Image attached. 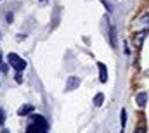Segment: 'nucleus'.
<instances>
[{
	"instance_id": "1",
	"label": "nucleus",
	"mask_w": 149,
	"mask_h": 133,
	"mask_svg": "<svg viewBox=\"0 0 149 133\" xmlns=\"http://www.w3.org/2000/svg\"><path fill=\"white\" fill-rule=\"evenodd\" d=\"M7 61H9V64H10V66L16 69V73H21V71L26 67V61H24V59H21L17 54H9Z\"/></svg>"
},
{
	"instance_id": "2",
	"label": "nucleus",
	"mask_w": 149,
	"mask_h": 133,
	"mask_svg": "<svg viewBox=\"0 0 149 133\" xmlns=\"http://www.w3.org/2000/svg\"><path fill=\"white\" fill-rule=\"evenodd\" d=\"M80 87V78L78 76H70L68 81H66V90L71 92V90H76Z\"/></svg>"
},
{
	"instance_id": "3",
	"label": "nucleus",
	"mask_w": 149,
	"mask_h": 133,
	"mask_svg": "<svg viewBox=\"0 0 149 133\" xmlns=\"http://www.w3.org/2000/svg\"><path fill=\"white\" fill-rule=\"evenodd\" d=\"M30 123H35V125H38V126H42V128L49 130V123H47V121H45V118H43V116H40V114L31 116V118H30Z\"/></svg>"
},
{
	"instance_id": "4",
	"label": "nucleus",
	"mask_w": 149,
	"mask_h": 133,
	"mask_svg": "<svg viewBox=\"0 0 149 133\" xmlns=\"http://www.w3.org/2000/svg\"><path fill=\"white\" fill-rule=\"evenodd\" d=\"M135 102H137L139 107H146V104H148V92H139L137 97H135Z\"/></svg>"
},
{
	"instance_id": "5",
	"label": "nucleus",
	"mask_w": 149,
	"mask_h": 133,
	"mask_svg": "<svg viewBox=\"0 0 149 133\" xmlns=\"http://www.w3.org/2000/svg\"><path fill=\"white\" fill-rule=\"evenodd\" d=\"M97 66H99V80H101V83H106L108 81V69L102 62H99Z\"/></svg>"
},
{
	"instance_id": "6",
	"label": "nucleus",
	"mask_w": 149,
	"mask_h": 133,
	"mask_svg": "<svg viewBox=\"0 0 149 133\" xmlns=\"http://www.w3.org/2000/svg\"><path fill=\"white\" fill-rule=\"evenodd\" d=\"M33 111V105L31 104H24V105H21L19 109H17V114L19 116H26V114H30Z\"/></svg>"
},
{
	"instance_id": "7",
	"label": "nucleus",
	"mask_w": 149,
	"mask_h": 133,
	"mask_svg": "<svg viewBox=\"0 0 149 133\" xmlns=\"http://www.w3.org/2000/svg\"><path fill=\"white\" fill-rule=\"evenodd\" d=\"M144 36H146V33H144V31H139V33H135V35H134V45H135V47H142Z\"/></svg>"
},
{
	"instance_id": "8",
	"label": "nucleus",
	"mask_w": 149,
	"mask_h": 133,
	"mask_svg": "<svg viewBox=\"0 0 149 133\" xmlns=\"http://www.w3.org/2000/svg\"><path fill=\"white\" fill-rule=\"evenodd\" d=\"M109 42H111L113 47H116L118 43H116V31H114V26L109 24Z\"/></svg>"
},
{
	"instance_id": "9",
	"label": "nucleus",
	"mask_w": 149,
	"mask_h": 133,
	"mask_svg": "<svg viewBox=\"0 0 149 133\" xmlns=\"http://www.w3.org/2000/svg\"><path fill=\"white\" fill-rule=\"evenodd\" d=\"M102 102H104V95H102V94H97V95L94 97V105H95V107H101Z\"/></svg>"
},
{
	"instance_id": "10",
	"label": "nucleus",
	"mask_w": 149,
	"mask_h": 133,
	"mask_svg": "<svg viewBox=\"0 0 149 133\" xmlns=\"http://www.w3.org/2000/svg\"><path fill=\"white\" fill-rule=\"evenodd\" d=\"M125 123H127V109L123 107L121 109V128H125Z\"/></svg>"
},
{
	"instance_id": "11",
	"label": "nucleus",
	"mask_w": 149,
	"mask_h": 133,
	"mask_svg": "<svg viewBox=\"0 0 149 133\" xmlns=\"http://www.w3.org/2000/svg\"><path fill=\"white\" fill-rule=\"evenodd\" d=\"M5 118H7V116H5V111H3V109L0 107V126H2L3 123H5Z\"/></svg>"
},
{
	"instance_id": "12",
	"label": "nucleus",
	"mask_w": 149,
	"mask_h": 133,
	"mask_svg": "<svg viewBox=\"0 0 149 133\" xmlns=\"http://www.w3.org/2000/svg\"><path fill=\"white\" fill-rule=\"evenodd\" d=\"M0 71H2V73H5V71H7V64L2 61V55H0Z\"/></svg>"
},
{
	"instance_id": "13",
	"label": "nucleus",
	"mask_w": 149,
	"mask_h": 133,
	"mask_svg": "<svg viewBox=\"0 0 149 133\" xmlns=\"http://www.w3.org/2000/svg\"><path fill=\"white\" fill-rule=\"evenodd\" d=\"M141 23H142V24H148V26H149V14H148V16H144V17L141 19Z\"/></svg>"
},
{
	"instance_id": "14",
	"label": "nucleus",
	"mask_w": 149,
	"mask_h": 133,
	"mask_svg": "<svg viewBox=\"0 0 149 133\" xmlns=\"http://www.w3.org/2000/svg\"><path fill=\"white\" fill-rule=\"evenodd\" d=\"M16 81H17V83L23 81V74H21V73H16Z\"/></svg>"
},
{
	"instance_id": "15",
	"label": "nucleus",
	"mask_w": 149,
	"mask_h": 133,
	"mask_svg": "<svg viewBox=\"0 0 149 133\" xmlns=\"http://www.w3.org/2000/svg\"><path fill=\"white\" fill-rule=\"evenodd\" d=\"M134 133H146V128H144V126H139V128H137Z\"/></svg>"
},
{
	"instance_id": "16",
	"label": "nucleus",
	"mask_w": 149,
	"mask_h": 133,
	"mask_svg": "<svg viewBox=\"0 0 149 133\" xmlns=\"http://www.w3.org/2000/svg\"><path fill=\"white\" fill-rule=\"evenodd\" d=\"M12 17H14L12 14H7V16H5V19H7V23H12Z\"/></svg>"
},
{
	"instance_id": "17",
	"label": "nucleus",
	"mask_w": 149,
	"mask_h": 133,
	"mask_svg": "<svg viewBox=\"0 0 149 133\" xmlns=\"http://www.w3.org/2000/svg\"><path fill=\"white\" fill-rule=\"evenodd\" d=\"M0 133H9V130H5V128H3V130H2Z\"/></svg>"
}]
</instances>
